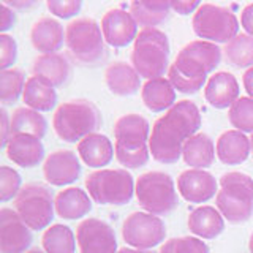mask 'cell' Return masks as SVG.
Masks as SVG:
<instances>
[{
	"label": "cell",
	"mask_w": 253,
	"mask_h": 253,
	"mask_svg": "<svg viewBox=\"0 0 253 253\" xmlns=\"http://www.w3.org/2000/svg\"><path fill=\"white\" fill-rule=\"evenodd\" d=\"M201 113L193 101L180 100L152 125L149 150L158 163L171 165L182 157L185 142L201 126Z\"/></svg>",
	"instance_id": "obj_1"
},
{
	"label": "cell",
	"mask_w": 253,
	"mask_h": 253,
	"mask_svg": "<svg viewBox=\"0 0 253 253\" xmlns=\"http://www.w3.org/2000/svg\"><path fill=\"white\" fill-rule=\"evenodd\" d=\"M221 62V49L211 42L195 40L179 51L168 70V79L180 93L193 95L208 84V75Z\"/></svg>",
	"instance_id": "obj_2"
},
{
	"label": "cell",
	"mask_w": 253,
	"mask_h": 253,
	"mask_svg": "<svg viewBox=\"0 0 253 253\" xmlns=\"http://www.w3.org/2000/svg\"><path fill=\"white\" fill-rule=\"evenodd\" d=\"M114 149L117 162L128 169H138L147 165L150 150V125L139 114H125L114 125Z\"/></svg>",
	"instance_id": "obj_3"
},
{
	"label": "cell",
	"mask_w": 253,
	"mask_h": 253,
	"mask_svg": "<svg viewBox=\"0 0 253 253\" xmlns=\"http://www.w3.org/2000/svg\"><path fill=\"white\" fill-rule=\"evenodd\" d=\"M65 44L70 59L81 67H98L109 55L101 26L92 18L70 22L65 29Z\"/></svg>",
	"instance_id": "obj_4"
},
{
	"label": "cell",
	"mask_w": 253,
	"mask_h": 253,
	"mask_svg": "<svg viewBox=\"0 0 253 253\" xmlns=\"http://www.w3.org/2000/svg\"><path fill=\"white\" fill-rule=\"evenodd\" d=\"M101 124L100 109L85 98L62 103L52 119L54 131L65 142H81L89 134L97 133Z\"/></svg>",
	"instance_id": "obj_5"
},
{
	"label": "cell",
	"mask_w": 253,
	"mask_h": 253,
	"mask_svg": "<svg viewBox=\"0 0 253 253\" xmlns=\"http://www.w3.org/2000/svg\"><path fill=\"white\" fill-rule=\"evenodd\" d=\"M169 40L160 29H142L134 40L131 65L141 78L157 79L169 70Z\"/></svg>",
	"instance_id": "obj_6"
},
{
	"label": "cell",
	"mask_w": 253,
	"mask_h": 253,
	"mask_svg": "<svg viewBox=\"0 0 253 253\" xmlns=\"http://www.w3.org/2000/svg\"><path fill=\"white\" fill-rule=\"evenodd\" d=\"M217 209L231 223H244L253 215V179L244 172H226L220 177Z\"/></svg>",
	"instance_id": "obj_7"
},
{
	"label": "cell",
	"mask_w": 253,
	"mask_h": 253,
	"mask_svg": "<svg viewBox=\"0 0 253 253\" xmlns=\"http://www.w3.org/2000/svg\"><path fill=\"white\" fill-rule=\"evenodd\" d=\"M134 195L141 208L157 217L168 215L179 204L172 177L162 171H149L139 176Z\"/></svg>",
	"instance_id": "obj_8"
},
{
	"label": "cell",
	"mask_w": 253,
	"mask_h": 253,
	"mask_svg": "<svg viewBox=\"0 0 253 253\" xmlns=\"http://www.w3.org/2000/svg\"><path fill=\"white\" fill-rule=\"evenodd\" d=\"M133 176L126 169H98L85 179V188L100 206H124L134 195Z\"/></svg>",
	"instance_id": "obj_9"
},
{
	"label": "cell",
	"mask_w": 253,
	"mask_h": 253,
	"mask_svg": "<svg viewBox=\"0 0 253 253\" xmlns=\"http://www.w3.org/2000/svg\"><path fill=\"white\" fill-rule=\"evenodd\" d=\"M14 211L30 229H44L51 225L55 211L52 190L43 184H26L14 198Z\"/></svg>",
	"instance_id": "obj_10"
},
{
	"label": "cell",
	"mask_w": 253,
	"mask_h": 253,
	"mask_svg": "<svg viewBox=\"0 0 253 253\" xmlns=\"http://www.w3.org/2000/svg\"><path fill=\"white\" fill-rule=\"evenodd\" d=\"M192 27L195 34L211 43H229L239 35V21L229 8L201 3L193 14Z\"/></svg>",
	"instance_id": "obj_11"
},
{
	"label": "cell",
	"mask_w": 253,
	"mask_h": 253,
	"mask_svg": "<svg viewBox=\"0 0 253 253\" xmlns=\"http://www.w3.org/2000/svg\"><path fill=\"white\" fill-rule=\"evenodd\" d=\"M124 241L139 250H149L165 241V221L149 212H133L122 225Z\"/></svg>",
	"instance_id": "obj_12"
},
{
	"label": "cell",
	"mask_w": 253,
	"mask_h": 253,
	"mask_svg": "<svg viewBox=\"0 0 253 253\" xmlns=\"http://www.w3.org/2000/svg\"><path fill=\"white\" fill-rule=\"evenodd\" d=\"M79 253H117L114 229L100 218H85L76 228Z\"/></svg>",
	"instance_id": "obj_13"
},
{
	"label": "cell",
	"mask_w": 253,
	"mask_h": 253,
	"mask_svg": "<svg viewBox=\"0 0 253 253\" xmlns=\"http://www.w3.org/2000/svg\"><path fill=\"white\" fill-rule=\"evenodd\" d=\"M32 241V229L18 212L8 208L0 211V253H26Z\"/></svg>",
	"instance_id": "obj_14"
},
{
	"label": "cell",
	"mask_w": 253,
	"mask_h": 253,
	"mask_svg": "<svg viewBox=\"0 0 253 253\" xmlns=\"http://www.w3.org/2000/svg\"><path fill=\"white\" fill-rule=\"evenodd\" d=\"M81 162L73 150H55L46 157L43 174L47 184L63 187L76 182L81 176Z\"/></svg>",
	"instance_id": "obj_15"
},
{
	"label": "cell",
	"mask_w": 253,
	"mask_h": 253,
	"mask_svg": "<svg viewBox=\"0 0 253 253\" xmlns=\"http://www.w3.org/2000/svg\"><path fill=\"white\" fill-rule=\"evenodd\" d=\"M101 32L106 43L113 47H125L138 37V24L130 11L114 8L101 18Z\"/></svg>",
	"instance_id": "obj_16"
},
{
	"label": "cell",
	"mask_w": 253,
	"mask_h": 253,
	"mask_svg": "<svg viewBox=\"0 0 253 253\" xmlns=\"http://www.w3.org/2000/svg\"><path fill=\"white\" fill-rule=\"evenodd\" d=\"M218 182L204 169H187L177 177V190L188 203H206L218 193Z\"/></svg>",
	"instance_id": "obj_17"
},
{
	"label": "cell",
	"mask_w": 253,
	"mask_h": 253,
	"mask_svg": "<svg viewBox=\"0 0 253 253\" xmlns=\"http://www.w3.org/2000/svg\"><path fill=\"white\" fill-rule=\"evenodd\" d=\"M239 83L234 75L228 71H218L209 78L204 87V98L212 108L226 109L239 100Z\"/></svg>",
	"instance_id": "obj_18"
},
{
	"label": "cell",
	"mask_w": 253,
	"mask_h": 253,
	"mask_svg": "<svg viewBox=\"0 0 253 253\" xmlns=\"http://www.w3.org/2000/svg\"><path fill=\"white\" fill-rule=\"evenodd\" d=\"M6 157L21 168H35L44 158V146L32 134H11L5 147Z\"/></svg>",
	"instance_id": "obj_19"
},
{
	"label": "cell",
	"mask_w": 253,
	"mask_h": 253,
	"mask_svg": "<svg viewBox=\"0 0 253 253\" xmlns=\"http://www.w3.org/2000/svg\"><path fill=\"white\" fill-rule=\"evenodd\" d=\"M32 44L42 54H57L65 43L63 26L51 16L40 18L30 30Z\"/></svg>",
	"instance_id": "obj_20"
},
{
	"label": "cell",
	"mask_w": 253,
	"mask_h": 253,
	"mask_svg": "<svg viewBox=\"0 0 253 253\" xmlns=\"http://www.w3.org/2000/svg\"><path fill=\"white\" fill-rule=\"evenodd\" d=\"M105 81L109 92L119 97H130L141 89L139 73L126 62L109 63L105 71Z\"/></svg>",
	"instance_id": "obj_21"
},
{
	"label": "cell",
	"mask_w": 253,
	"mask_h": 253,
	"mask_svg": "<svg viewBox=\"0 0 253 253\" xmlns=\"http://www.w3.org/2000/svg\"><path fill=\"white\" fill-rule=\"evenodd\" d=\"M215 152L221 163L241 165L252 154L250 138L239 130H228L217 139Z\"/></svg>",
	"instance_id": "obj_22"
},
{
	"label": "cell",
	"mask_w": 253,
	"mask_h": 253,
	"mask_svg": "<svg viewBox=\"0 0 253 253\" xmlns=\"http://www.w3.org/2000/svg\"><path fill=\"white\" fill-rule=\"evenodd\" d=\"M32 71H34V76L47 79L54 87H62L70 81L73 67L67 55L63 54H42L34 60Z\"/></svg>",
	"instance_id": "obj_23"
},
{
	"label": "cell",
	"mask_w": 253,
	"mask_h": 253,
	"mask_svg": "<svg viewBox=\"0 0 253 253\" xmlns=\"http://www.w3.org/2000/svg\"><path fill=\"white\" fill-rule=\"evenodd\" d=\"M78 154L87 166L103 169L114 158L116 149L106 134L93 133L78 142Z\"/></svg>",
	"instance_id": "obj_24"
},
{
	"label": "cell",
	"mask_w": 253,
	"mask_h": 253,
	"mask_svg": "<svg viewBox=\"0 0 253 253\" xmlns=\"http://www.w3.org/2000/svg\"><path fill=\"white\" fill-rule=\"evenodd\" d=\"M22 100L26 106L38 113H47L57 105L55 87L42 76H30L24 87Z\"/></svg>",
	"instance_id": "obj_25"
},
{
	"label": "cell",
	"mask_w": 253,
	"mask_h": 253,
	"mask_svg": "<svg viewBox=\"0 0 253 253\" xmlns=\"http://www.w3.org/2000/svg\"><path fill=\"white\" fill-rule=\"evenodd\" d=\"M188 228L201 239H215L225 229V220L218 209L212 206H200L188 215Z\"/></svg>",
	"instance_id": "obj_26"
},
{
	"label": "cell",
	"mask_w": 253,
	"mask_h": 253,
	"mask_svg": "<svg viewBox=\"0 0 253 253\" xmlns=\"http://www.w3.org/2000/svg\"><path fill=\"white\" fill-rule=\"evenodd\" d=\"M141 98L149 111L162 113L176 105V89L166 78L149 79L141 89Z\"/></svg>",
	"instance_id": "obj_27"
},
{
	"label": "cell",
	"mask_w": 253,
	"mask_h": 253,
	"mask_svg": "<svg viewBox=\"0 0 253 253\" xmlns=\"http://www.w3.org/2000/svg\"><path fill=\"white\" fill-rule=\"evenodd\" d=\"M92 211V198L79 187H70L62 190L55 196V212L65 220L83 218Z\"/></svg>",
	"instance_id": "obj_28"
},
{
	"label": "cell",
	"mask_w": 253,
	"mask_h": 253,
	"mask_svg": "<svg viewBox=\"0 0 253 253\" xmlns=\"http://www.w3.org/2000/svg\"><path fill=\"white\" fill-rule=\"evenodd\" d=\"M130 13L142 29H157L171 14L168 0H134L130 3Z\"/></svg>",
	"instance_id": "obj_29"
},
{
	"label": "cell",
	"mask_w": 253,
	"mask_h": 253,
	"mask_svg": "<svg viewBox=\"0 0 253 253\" xmlns=\"http://www.w3.org/2000/svg\"><path fill=\"white\" fill-rule=\"evenodd\" d=\"M215 146L209 134L196 133L190 138L182 149V158L185 165L192 166L193 169H204L212 166L215 160Z\"/></svg>",
	"instance_id": "obj_30"
},
{
	"label": "cell",
	"mask_w": 253,
	"mask_h": 253,
	"mask_svg": "<svg viewBox=\"0 0 253 253\" xmlns=\"http://www.w3.org/2000/svg\"><path fill=\"white\" fill-rule=\"evenodd\" d=\"M47 131V121L38 111L27 106L18 108L11 116V134H32L40 139Z\"/></svg>",
	"instance_id": "obj_31"
},
{
	"label": "cell",
	"mask_w": 253,
	"mask_h": 253,
	"mask_svg": "<svg viewBox=\"0 0 253 253\" xmlns=\"http://www.w3.org/2000/svg\"><path fill=\"white\" fill-rule=\"evenodd\" d=\"M76 244L71 228L62 223L49 226L42 237V245L46 253H75Z\"/></svg>",
	"instance_id": "obj_32"
},
{
	"label": "cell",
	"mask_w": 253,
	"mask_h": 253,
	"mask_svg": "<svg viewBox=\"0 0 253 253\" xmlns=\"http://www.w3.org/2000/svg\"><path fill=\"white\" fill-rule=\"evenodd\" d=\"M225 59L229 65L236 68L253 67V37L247 34L236 35L231 42L225 44Z\"/></svg>",
	"instance_id": "obj_33"
},
{
	"label": "cell",
	"mask_w": 253,
	"mask_h": 253,
	"mask_svg": "<svg viewBox=\"0 0 253 253\" xmlns=\"http://www.w3.org/2000/svg\"><path fill=\"white\" fill-rule=\"evenodd\" d=\"M26 75L19 68L2 70L0 73V101L2 105L8 106L18 101V98L24 93L26 87Z\"/></svg>",
	"instance_id": "obj_34"
},
{
	"label": "cell",
	"mask_w": 253,
	"mask_h": 253,
	"mask_svg": "<svg viewBox=\"0 0 253 253\" xmlns=\"http://www.w3.org/2000/svg\"><path fill=\"white\" fill-rule=\"evenodd\" d=\"M228 119L236 130L253 134V98L239 97L228 111Z\"/></svg>",
	"instance_id": "obj_35"
},
{
	"label": "cell",
	"mask_w": 253,
	"mask_h": 253,
	"mask_svg": "<svg viewBox=\"0 0 253 253\" xmlns=\"http://www.w3.org/2000/svg\"><path fill=\"white\" fill-rule=\"evenodd\" d=\"M158 253H211L208 244L192 236L172 237L166 241Z\"/></svg>",
	"instance_id": "obj_36"
},
{
	"label": "cell",
	"mask_w": 253,
	"mask_h": 253,
	"mask_svg": "<svg viewBox=\"0 0 253 253\" xmlns=\"http://www.w3.org/2000/svg\"><path fill=\"white\" fill-rule=\"evenodd\" d=\"M21 188V174L6 165L0 166V200L2 203L18 196Z\"/></svg>",
	"instance_id": "obj_37"
},
{
	"label": "cell",
	"mask_w": 253,
	"mask_h": 253,
	"mask_svg": "<svg viewBox=\"0 0 253 253\" xmlns=\"http://www.w3.org/2000/svg\"><path fill=\"white\" fill-rule=\"evenodd\" d=\"M46 6L54 16L62 19H68L81 11L83 2L81 0H47Z\"/></svg>",
	"instance_id": "obj_38"
},
{
	"label": "cell",
	"mask_w": 253,
	"mask_h": 253,
	"mask_svg": "<svg viewBox=\"0 0 253 253\" xmlns=\"http://www.w3.org/2000/svg\"><path fill=\"white\" fill-rule=\"evenodd\" d=\"M16 57H18V43H16V40L11 35L2 34L0 35V68H13Z\"/></svg>",
	"instance_id": "obj_39"
},
{
	"label": "cell",
	"mask_w": 253,
	"mask_h": 253,
	"mask_svg": "<svg viewBox=\"0 0 253 253\" xmlns=\"http://www.w3.org/2000/svg\"><path fill=\"white\" fill-rule=\"evenodd\" d=\"M16 24V11L3 2H0V32L5 34V32L10 30Z\"/></svg>",
	"instance_id": "obj_40"
},
{
	"label": "cell",
	"mask_w": 253,
	"mask_h": 253,
	"mask_svg": "<svg viewBox=\"0 0 253 253\" xmlns=\"http://www.w3.org/2000/svg\"><path fill=\"white\" fill-rule=\"evenodd\" d=\"M169 5L172 11H176L182 16H187L190 13L195 14V11L201 6L200 2H187V0H171Z\"/></svg>",
	"instance_id": "obj_41"
},
{
	"label": "cell",
	"mask_w": 253,
	"mask_h": 253,
	"mask_svg": "<svg viewBox=\"0 0 253 253\" xmlns=\"http://www.w3.org/2000/svg\"><path fill=\"white\" fill-rule=\"evenodd\" d=\"M0 117H2V147L5 149L11 138V119L5 108L0 109Z\"/></svg>",
	"instance_id": "obj_42"
},
{
	"label": "cell",
	"mask_w": 253,
	"mask_h": 253,
	"mask_svg": "<svg viewBox=\"0 0 253 253\" xmlns=\"http://www.w3.org/2000/svg\"><path fill=\"white\" fill-rule=\"evenodd\" d=\"M241 24H242L244 30L247 32V35L253 37V3H249V5L242 10V14H241Z\"/></svg>",
	"instance_id": "obj_43"
},
{
	"label": "cell",
	"mask_w": 253,
	"mask_h": 253,
	"mask_svg": "<svg viewBox=\"0 0 253 253\" xmlns=\"http://www.w3.org/2000/svg\"><path fill=\"white\" fill-rule=\"evenodd\" d=\"M242 83H244V89L247 90L249 97L253 98V67L249 68L242 76Z\"/></svg>",
	"instance_id": "obj_44"
},
{
	"label": "cell",
	"mask_w": 253,
	"mask_h": 253,
	"mask_svg": "<svg viewBox=\"0 0 253 253\" xmlns=\"http://www.w3.org/2000/svg\"><path fill=\"white\" fill-rule=\"evenodd\" d=\"M2 2L10 8H13V10H16V8L22 10V8H29V6L37 5V2H32V0H26V2H24V0H2Z\"/></svg>",
	"instance_id": "obj_45"
},
{
	"label": "cell",
	"mask_w": 253,
	"mask_h": 253,
	"mask_svg": "<svg viewBox=\"0 0 253 253\" xmlns=\"http://www.w3.org/2000/svg\"><path fill=\"white\" fill-rule=\"evenodd\" d=\"M117 253H155V252H152V250H139V249H126V247H124V249H121Z\"/></svg>",
	"instance_id": "obj_46"
},
{
	"label": "cell",
	"mask_w": 253,
	"mask_h": 253,
	"mask_svg": "<svg viewBox=\"0 0 253 253\" xmlns=\"http://www.w3.org/2000/svg\"><path fill=\"white\" fill-rule=\"evenodd\" d=\"M249 249H250V253H253V233H252L250 241H249Z\"/></svg>",
	"instance_id": "obj_47"
},
{
	"label": "cell",
	"mask_w": 253,
	"mask_h": 253,
	"mask_svg": "<svg viewBox=\"0 0 253 253\" xmlns=\"http://www.w3.org/2000/svg\"><path fill=\"white\" fill-rule=\"evenodd\" d=\"M26 253H46L43 250H40V249H32V250H27Z\"/></svg>",
	"instance_id": "obj_48"
},
{
	"label": "cell",
	"mask_w": 253,
	"mask_h": 253,
	"mask_svg": "<svg viewBox=\"0 0 253 253\" xmlns=\"http://www.w3.org/2000/svg\"><path fill=\"white\" fill-rule=\"evenodd\" d=\"M250 142H252V154H253V134H252V138H250Z\"/></svg>",
	"instance_id": "obj_49"
}]
</instances>
